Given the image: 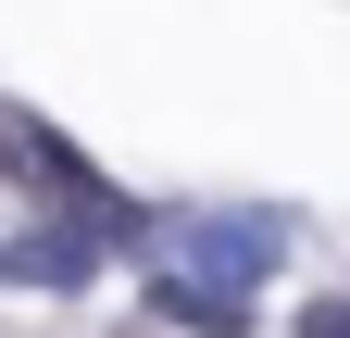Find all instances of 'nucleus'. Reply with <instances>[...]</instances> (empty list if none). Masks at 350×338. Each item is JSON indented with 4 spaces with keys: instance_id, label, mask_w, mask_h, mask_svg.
Returning <instances> with one entry per match:
<instances>
[{
    "instance_id": "nucleus-4",
    "label": "nucleus",
    "mask_w": 350,
    "mask_h": 338,
    "mask_svg": "<svg viewBox=\"0 0 350 338\" xmlns=\"http://www.w3.org/2000/svg\"><path fill=\"white\" fill-rule=\"evenodd\" d=\"M150 313H163V326H188V338H238V326H250V288H213V276H163V288H150Z\"/></svg>"
},
{
    "instance_id": "nucleus-6",
    "label": "nucleus",
    "mask_w": 350,
    "mask_h": 338,
    "mask_svg": "<svg viewBox=\"0 0 350 338\" xmlns=\"http://www.w3.org/2000/svg\"><path fill=\"white\" fill-rule=\"evenodd\" d=\"M0 163H13V138H0Z\"/></svg>"
},
{
    "instance_id": "nucleus-3",
    "label": "nucleus",
    "mask_w": 350,
    "mask_h": 338,
    "mask_svg": "<svg viewBox=\"0 0 350 338\" xmlns=\"http://www.w3.org/2000/svg\"><path fill=\"white\" fill-rule=\"evenodd\" d=\"M88 263H100V238H88V226H51V213L0 238V276H13V288H88Z\"/></svg>"
},
{
    "instance_id": "nucleus-2",
    "label": "nucleus",
    "mask_w": 350,
    "mask_h": 338,
    "mask_svg": "<svg viewBox=\"0 0 350 338\" xmlns=\"http://www.w3.org/2000/svg\"><path fill=\"white\" fill-rule=\"evenodd\" d=\"M175 250H188V276H213V288H250V276H275L288 226H262V213H213V226H175Z\"/></svg>"
},
{
    "instance_id": "nucleus-1",
    "label": "nucleus",
    "mask_w": 350,
    "mask_h": 338,
    "mask_svg": "<svg viewBox=\"0 0 350 338\" xmlns=\"http://www.w3.org/2000/svg\"><path fill=\"white\" fill-rule=\"evenodd\" d=\"M13 176H25V188H51V200H63V213L100 238V250H138V200H125L100 163L63 138V125H13Z\"/></svg>"
},
{
    "instance_id": "nucleus-5",
    "label": "nucleus",
    "mask_w": 350,
    "mask_h": 338,
    "mask_svg": "<svg viewBox=\"0 0 350 338\" xmlns=\"http://www.w3.org/2000/svg\"><path fill=\"white\" fill-rule=\"evenodd\" d=\"M300 338H350V301H313V313H300Z\"/></svg>"
}]
</instances>
